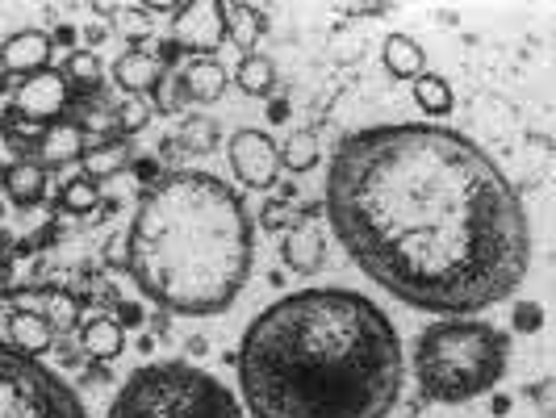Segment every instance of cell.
Wrapping results in <instances>:
<instances>
[{
    "instance_id": "1",
    "label": "cell",
    "mask_w": 556,
    "mask_h": 418,
    "mask_svg": "<svg viewBox=\"0 0 556 418\" xmlns=\"http://www.w3.org/2000/svg\"><path fill=\"white\" fill-rule=\"evenodd\" d=\"M327 218L364 277L427 314H481L531 268V223L515 185L447 126L348 135L327 176Z\"/></svg>"
},
{
    "instance_id": "2",
    "label": "cell",
    "mask_w": 556,
    "mask_h": 418,
    "mask_svg": "<svg viewBox=\"0 0 556 418\" xmlns=\"http://www.w3.org/2000/svg\"><path fill=\"white\" fill-rule=\"evenodd\" d=\"M406 356L390 314L352 289H302L260 309L239 343L251 418H386Z\"/></svg>"
},
{
    "instance_id": "3",
    "label": "cell",
    "mask_w": 556,
    "mask_h": 418,
    "mask_svg": "<svg viewBox=\"0 0 556 418\" xmlns=\"http://www.w3.org/2000/svg\"><path fill=\"white\" fill-rule=\"evenodd\" d=\"M255 230L239 193L214 172H172L142 197L126 239L139 293L185 318H214L251 277Z\"/></svg>"
},
{
    "instance_id": "4",
    "label": "cell",
    "mask_w": 556,
    "mask_h": 418,
    "mask_svg": "<svg viewBox=\"0 0 556 418\" xmlns=\"http://www.w3.org/2000/svg\"><path fill=\"white\" fill-rule=\"evenodd\" d=\"M415 381L440 406L473 402L490 393L510 368V339L481 318H447L418 334Z\"/></svg>"
},
{
    "instance_id": "5",
    "label": "cell",
    "mask_w": 556,
    "mask_h": 418,
    "mask_svg": "<svg viewBox=\"0 0 556 418\" xmlns=\"http://www.w3.org/2000/svg\"><path fill=\"white\" fill-rule=\"evenodd\" d=\"M105 418H248L239 397L197 364L164 360L126 377Z\"/></svg>"
},
{
    "instance_id": "6",
    "label": "cell",
    "mask_w": 556,
    "mask_h": 418,
    "mask_svg": "<svg viewBox=\"0 0 556 418\" xmlns=\"http://www.w3.org/2000/svg\"><path fill=\"white\" fill-rule=\"evenodd\" d=\"M0 418H92L55 368L0 343Z\"/></svg>"
},
{
    "instance_id": "7",
    "label": "cell",
    "mask_w": 556,
    "mask_h": 418,
    "mask_svg": "<svg viewBox=\"0 0 556 418\" xmlns=\"http://www.w3.org/2000/svg\"><path fill=\"white\" fill-rule=\"evenodd\" d=\"M230 167H235L239 185H248V189H273L280 172L277 142L268 139L264 130H235V139H230Z\"/></svg>"
},
{
    "instance_id": "8",
    "label": "cell",
    "mask_w": 556,
    "mask_h": 418,
    "mask_svg": "<svg viewBox=\"0 0 556 418\" xmlns=\"http://www.w3.org/2000/svg\"><path fill=\"white\" fill-rule=\"evenodd\" d=\"M51 55H55V38L51 34H42V29H17L0 47V67L9 76L29 80V76H38V72L51 67Z\"/></svg>"
},
{
    "instance_id": "9",
    "label": "cell",
    "mask_w": 556,
    "mask_h": 418,
    "mask_svg": "<svg viewBox=\"0 0 556 418\" xmlns=\"http://www.w3.org/2000/svg\"><path fill=\"white\" fill-rule=\"evenodd\" d=\"M84 151H88V139H84L80 126H72V122H47L38 142H34V164L42 167V172H59V167L67 164H80Z\"/></svg>"
},
{
    "instance_id": "10",
    "label": "cell",
    "mask_w": 556,
    "mask_h": 418,
    "mask_svg": "<svg viewBox=\"0 0 556 418\" xmlns=\"http://www.w3.org/2000/svg\"><path fill=\"white\" fill-rule=\"evenodd\" d=\"M176 29H180V38L201 51V55L210 59V51H218L226 42L223 34V9L214 4V0H201V4H180L176 9Z\"/></svg>"
},
{
    "instance_id": "11",
    "label": "cell",
    "mask_w": 556,
    "mask_h": 418,
    "mask_svg": "<svg viewBox=\"0 0 556 418\" xmlns=\"http://www.w3.org/2000/svg\"><path fill=\"white\" fill-rule=\"evenodd\" d=\"M63 101H67V80L59 72H51V67L22 80V88H17V110L34 117V122H51L63 110Z\"/></svg>"
},
{
    "instance_id": "12",
    "label": "cell",
    "mask_w": 556,
    "mask_h": 418,
    "mask_svg": "<svg viewBox=\"0 0 556 418\" xmlns=\"http://www.w3.org/2000/svg\"><path fill=\"white\" fill-rule=\"evenodd\" d=\"M280 255H285V264L293 273H318V264L327 255V239H323V230L309 223V218H302V223H293L285 230Z\"/></svg>"
},
{
    "instance_id": "13",
    "label": "cell",
    "mask_w": 556,
    "mask_h": 418,
    "mask_svg": "<svg viewBox=\"0 0 556 418\" xmlns=\"http://www.w3.org/2000/svg\"><path fill=\"white\" fill-rule=\"evenodd\" d=\"M9 347H17L22 356L38 360V356H47L55 347V331H51V322L42 314L17 309V314H9Z\"/></svg>"
},
{
    "instance_id": "14",
    "label": "cell",
    "mask_w": 556,
    "mask_h": 418,
    "mask_svg": "<svg viewBox=\"0 0 556 418\" xmlns=\"http://www.w3.org/2000/svg\"><path fill=\"white\" fill-rule=\"evenodd\" d=\"M113 80L126 88V97H142V92L160 88L164 63L155 55H142V51H126V55L113 63Z\"/></svg>"
},
{
    "instance_id": "15",
    "label": "cell",
    "mask_w": 556,
    "mask_h": 418,
    "mask_svg": "<svg viewBox=\"0 0 556 418\" xmlns=\"http://www.w3.org/2000/svg\"><path fill=\"white\" fill-rule=\"evenodd\" d=\"M0 189L9 193L13 205H38L47 193V172L34 164V160H13V164L0 172Z\"/></svg>"
},
{
    "instance_id": "16",
    "label": "cell",
    "mask_w": 556,
    "mask_h": 418,
    "mask_svg": "<svg viewBox=\"0 0 556 418\" xmlns=\"http://www.w3.org/2000/svg\"><path fill=\"white\" fill-rule=\"evenodd\" d=\"M381 59H386V72H390L393 80L415 84L427 72V51L418 47L410 34H390L386 47H381Z\"/></svg>"
},
{
    "instance_id": "17",
    "label": "cell",
    "mask_w": 556,
    "mask_h": 418,
    "mask_svg": "<svg viewBox=\"0 0 556 418\" xmlns=\"http://www.w3.org/2000/svg\"><path fill=\"white\" fill-rule=\"evenodd\" d=\"M80 343L92 360H117L126 352V331L117 318H88L80 327Z\"/></svg>"
},
{
    "instance_id": "18",
    "label": "cell",
    "mask_w": 556,
    "mask_h": 418,
    "mask_svg": "<svg viewBox=\"0 0 556 418\" xmlns=\"http://www.w3.org/2000/svg\"><path fill=\"white\" fill-rule=\"evenodd\" d=\"M180 84H185V97H189V101L214 105L226 92V67L218 59H197L193 67L180 76Z\"/></svg>"
},
{
    "instance_id": "19",
    "label": "cell",
    "mask_w": 556,
    "mask_h": 418,
    "mask_svg": "<svg viewBox=\"0 0 556 418\" xmlns=\"http://www.w3.org/2000/svg\"><path fill=\"white\" fill-rule=\"evenodd\" d=\"M223 9V34L226 42H235L243 55H251V47H255V38H260V13L251 9V4H239V0H230V4H218Z\"/></svg>"
},
{
    "instance_id": "20",
    "label": "cell",
    "mask_w": 556,
    "mask_h": 418,
    "mask_svg": "<svg viewBox=\"0 0 556 418\" xmlns=\"http://www.w3.org/2000/svg\"><path fill=\"white\" fill-rule=\"evenodd\" d=\"M415 105L427 117H447L452 105H456V97H452V84L444 76H435V72H422L415 80Z\"/></svg>"
},
{
    "instance_id": "21",
    "label": "cell",
    "mask_w": 556,
    "mask_h": 418,
    "mask_svg": "<svg viewBox=\"0 0 556 418\" xmlns=\"http://www.w3.org/2000/svg\"><path fill=\"white\" fill-rule=\"evenodd\" d=\"M84 176L92 180V185H101V180H110L117 176L122 167L130 164V155H126V147L122 142H101V147H92V151H84Z\"/></svg>"
},
{
    "instance_id": "22",
    "label": "cell",
    "mask_w": 556,
    "mask_h": 418,
    "mask_svg": "<svg viewBox=\"0 0 556 418\" xmlns=\"http://www.w3.org/2000/svg\"><path fill=\"white\" fill-rule=\"evenodd\" d=\"M235 84H239L248 97H268V92H273V84H277V63L251 51V55H243V63H239Z\"/></svg>"
},
{
    "instance_id": "23",
    "label": "cell",
    "mask_w": 556,
    "mask_h": 418,
    "mask_svg": "<svg viewBox=\"0 0 556 418\" xmlns=\"http://www.w3.org/2000/svg\"><path fill=\"white\" fill-rule=\"evenodd\" d=\"M277 155L289 172H309V167L318 164V135L314 130H293L285 139V147H277Z\"/></svg>"
},
{
    "instance_id": "24",
    "label": "cell",
    "mask_w": 556,
    "mask_h": 418,
    "mask_svg": "<svg viewBox=\"0 0 556 418\" xmlns=\"http://www.w3.org/2000/svg\"><path fill=\"white\" fill-rule=\"evenodd\" d=\"M97 201H101V189H97L88 176H76V180H67V185H63V193H59V210H67V214H92V210H97Z\"/></svg>"
},
{
    "instance_id": "25",
    "label": "cell",
    "mask_w": 556,
    "mask_h": 418,
    "mask_svg": "<svg viewBox=\"0 0 556 418\" xmlns=\"http://www.w3.org/2000/svg\"><path fill=\"white\" fill-rule=\"evenodd\" d=\"M63 80H80V84H101V59L97 51H72L63 63Z\"/></svg>"
},
{
    "instance_id": "26",
    "label": "cell",
    "mask_w": 556,
    "mask_h": 418,
    "mask_svg": "<svg viewBox=\"0 0 556 418\" xmlns=\"http://www.w3.org/2000/svg\"><path fill=\"white\" fill-rule=\"evenodd\" d=\"M47 322H51V331H76V327H80V306H76V297H72V293H55V297L47 302Z\"/></svg>"
},
{
    "instance_id": "27",
    "label": "cell",
    "mask_w": 556,
    "mask_h": 418,
    "mask_svg": "<svg viewBox=\"0 0 556 418\" xmlns=\"http://www.w3.org/2000/svg\"><path fill=\"white\" fill-rule=\"evenodd\" d=\"M147 117H151V105H147L142 97H126L122 110H117V126H122L126 135H139L142 126H147Z\"/></svg>"
},
{
    "instance_id": "28",
    "label": "cell",
    "mask_w": 556,
    "mask_h": 418,
    "mask_svg": "<svg viewBox=\"0 0 556 418\" xmlns=\"http://www.w3.org/2000/svg\"><path fill=\"white\" fill-rule=\"evenodd\" d=\"M117 26L130 42H142L151 34V9H117Z\"/></svg>"
},
{
    "instance_id": "29",
    "label": "cell",
    "mask_w": 556,
    "mask_h": 418,
    "mask_svg": "<svg viewBox=\"0 0 556 418\" xmlns=\"http://www.w3.org/2000/svg\"><path fill=\"white\" fill-rule=\"evenodd\" d=\"M4 135H9L13 142H22V135L38 142V135H42V122H34V117H26V113L13 105V110L4 113Z\"/></svg>"
},
{
    "instance_id": "30",
    "label": "cell",
    "mask_w": 556,
    "mask_h": 418,
    "mask_svg": "<svg viewBox=\"0 0 556 418\" xmlns=\"http://www.w3.org/2000/svg\"><path fill=\"white\" fill-rule=\"evenodd\" d=\"M540 322H544V309L535 306V302L515 306V327H519V331H540Z\"/></svg>"
},
{
    "instance_id": "31",
    "label": "cell",
    "mask_w": 556,
    "mask_h": 418,
    "mask_svg": "<svg viewBox=\"0 0 556 418\" xmlns=\"http://www.w3.org/2000/svg\"><path fill=\"white\" fill-rule=\"evenodd\" d=\"M185 142H197V147H210V142H214V122H193V130L185 135Z\"/></svg>"
},
{
    "instance_id": "32",
    "label": "cell",
    "mask_w": 556,
    "mask_h": 418,
    "mask_svg": "<svg viewBox=\"0 0 556 418\" xmlns=\"http://www.w3.org/2000/svg\"><path fill=\"white\" fill-rule=\"evenodd\" d=\"M4 76H9V72H4V67H0V88H4Z\"/></svg>"
}]
</instances>
